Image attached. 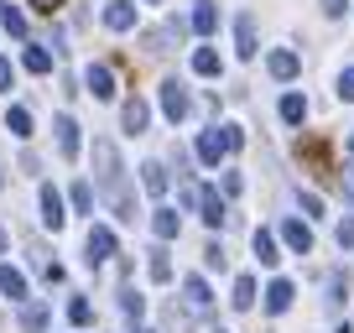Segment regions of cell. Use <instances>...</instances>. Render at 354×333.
Returning <instances> with one entry per match:
<instances>
[{
    "mask_svg": "<svg viewBox=\"0 0 354 333\" xmlns=\"http://www.w3.org/2000/svg\"><path fill=\"white\" fill-rule=\"evenodd\" d=\"M68 323H78V328H88V323H94V307H88V297H68Z\"/></svg>",
    "mask_w": 354,
    "mask_h": 333,
    "instance_id": "25",
    "label": "cell"
},
{
    "mask_svg": "<svg viewBox=\"0 0 354 333\" xmlns=\"http://www.w3.org/2000/svg\"><path fill=\"white\" fill-rule=\"evenodd\" d=\"M0 21H6V32H11V37H26V16H21V6H6V11H0Z\"/></svg>",
    "mask_w": 354,
    "mask_h": 333,
    "instance_id": "29",
    "label": "cell"
},
{
    "mask_svg": "<svg viewBox=\"0 0 354 333\" xmlns=\"http://www.w3.org/2000/svg\"><path fill=\"white\" fill-rule=\"evenodd\" d=\"M21 68H26V73H53V53H42V47H32V42H26Z\"/></svg>",
    "mask_w": 354,
    "mask_h": 333,
    "instance_id": "18",
    "label": "cell"
},
{
    "mask_svg": "<svg viewBox=\"0 0 354 333\" xmlns=\"http://www.w3.org/2000/svg\"><path fill=\"white\" fill-rule=\"evenodd\" d=\"M234 312H245V307H250V302H255V281L250 276H234Z\"/></svg>",
    "mask_w": 354,
    "mask_h": 333,
    "instance_id": "26",
    "label": "cell"
},
{
    "mask_svg": "<svg viewBox=\"0 0 354 333\" xmlns=\"http://www.w3.org/2000/svg\"><path fill=\"white\" fill-rule=\"evenodd\" d=\"M255 260H261V266H277V234L271 229H255Z\"/></svg>",
    "mask_w": 354,
    "mask_h": 333,
    "instance_id": "16",
    "label": "cell"
},
{
    "mask_svg": "<svg viewBox=\"0 0 354 333\" xmlns=\"http://www.w3.org/2000/svg\"><path fill=\"white\" fill-rule=\"evenodd\" d=\"M21 328H26V333H47V307H42V302L21 307Z\"/></svg>",
    "mask_w": 354,
    "mask_h": 333,
    "instance_id": "22",
    "label": "cell"
},
{
    "mask_svg": "<svg viewBox=\"0 0 354 333\" xmlns=\"http://www.w3.org/2000/svg\"><path fill=\"white\" fill-rule=\"evenodd\" d=\"M141 182H146V193H156V198H162V193H167V166H162V162H146V166H141Z\"/></svg>",
    "mask_w": 354,
    "mask_h": 333,
    "instance_id": "19",
    "label": "cell"
},
{
    "mask_svg": "<svg viewBox=\"0 0 354 333\" xmlns=\"http://www.w3.org/2000/svg\"><path fill=\"white\" fill-rule=\"evenodd\" d=\"M104 26H110V32H131L136 26V6L131 0H110V6H104Z\"/></svg>",
    "mask_w": 354,
    "mask_h": 333,
    "instance_id": "7",
    "label": "cell"
},
{
    "mask_svg": "<svg viewBox=\"0 0 354 333\" xmlns=\"http://www.w3.org/2000/svg\"><path fill=\"white\" fill-rule=\"evenodd\" d=\"M240 188H245L240 172H224V193H230V198H240Z\"/></svg>",
    "mask_w": 354,
    "mask_h": 333,
    "instance_id": "36",
    "label": "cell"
},
{
    "mask_svg": "<svg viewBox=\"0 0 354 333\" xmlns=\"http://www.w3.org/2000/svg\"><path fill=\"white\" fill-rule=\"evenodd\" d=\"M198 209H203V224H209V229H219V224L230 219V213H224V198L214 188H198Z\"/></svg>",
    "mask_w": 354,
    "mask_h": 333,
    "instance_id": "8",
    "label": "cell"
},
{
    "mask_svg": "<svg viewBox=\"0 0 354 333\" xmlns=\"http://www.w3.org/2000/svg\"><path fill=\"white\" fill-rule=\"evenodd\" d=\"M188 110H193V104H188V89H183L177 78H167V84H162V115L177 125V120H188Z\"/></svg>",
    "mask_w": 354,
    "mask_h": 333,
    "instance_id": "2",
    "label": "cell"
},
{
    "mask_svg": "<svg viewBox=\"0 0 354 333\" xmlns=\"http://www.w3.org/2000/svg\"><path fill=\"white\" fill-rule=\"evenodd\" d=\"M0 89H11V63L0 57Z\"/></svg>",
    "mask_w": 354,
    "mask_h": 333,
    "instance_id": "38",
    "label": "cell"
},
{
    "mask_svg": "<svg viewBox=\"0 0 354 333\" xmlns=\"http://www.w3.org/2000/svg\"><path fill=\"white\" fill-rule=\"evenodd\" d=\"M110 256H115V229L94 224V229H88V266H104Z\"/></svg>",
    "mask_w": 354,
    "mask_h": 333,
    "instance_id": "3",
    "label": "cell"
},
{
    "mask_svg": "<svg viewBox=\"0 0 354 333\" xmlns=\"http://www.w3.org/2000/svg\"><path fill=\"white\" fill-rule=\"evenodd\" d=\"M146 333H151V328H146Z\"/></svg>",
    "mask_w": 354,
    "mask_h": 333,
    "instance_id": "44",
    "label": "cell"
},
{
    "mask_svg": "<svg viewBox=\"0 0 354 333\" xmlns=\"http://www.w3.org/2000/svg\"><path fill=\"white\" fill-rule=\"evenodd\" d=\"M88 94H94V99H115V68L110 63L88 68Z\"/></svg>",
    "mask_w": 354,
    "mask_h": 333,
    "instance_id": "6",
    "label": "cell"
},
{
    "mask_svg": "<svg viewBox=\"0 0 354 333\" xmlns=\"http://www.w3.org/2000/svg\"><path fill=\"white\" fill-rule=\"evenodd\" d=\"M146 6H162V0H146Z\"/></svg>",
    "mask_w": 354,
    "mask_h": 333,
    "instance_id": "42",
    "label": "cell"
},
{
    "mask_svg": "<svg viewBox=\"0 0 354 333\" xmlns=\"http://www.w3.org/2000/svg\"><path fill=\"white\" fill-rule=\"evenodd\" d=\"M214 26H219V11H214L209 0H198V6H193V32H198V37H209Z\"/></svg>",
    "mask_w": 354,
    "mask_h": 333,
    "instance_id": "17",
    "label": "cell"
},
{
    "mask_svg": "<svg viewBox=\"0 0 354 333\" xmlns=\"http://www.w3.org/2000/svg\"><path fill=\"white\" fill-rule=\"evenodd\" d=\"M151 229H156V240H177V229H183V219H177L172 209H156V219H151Z\"/></svg>",
    "mask_w": 354,
    "mask_h": 333,
    "instance_id": "20",
    "label": "cell"
},
{
    "mask_svg": "<svg viewBox=\"0 0 354 333\" xmlns=\"http://www.w3.org/2000/svg\"><path fill=\"white\" fill-rule=\"evenodd\" d=\"M349 151H354V135H349Z\"/></svg>",
    "mask_w": 354,
    "mask_h": 333,
    "instance_id": "43",
    "label": "cell"
},
{
    "mask_svg": "<svg viewBox=\"0 0 354 333\" xmlns=\"http://www.w3.org/2000/svg\"><path fill=\"white\" fill-rule=\"evenodd\" d=\"M339 182H344V193H349V198H354V172H344Z\"/></svg>",
    "mask_w": 354,
    "mask_h": 333,
    "instance_id": "40",
    "label": "cell"
},
{
    "mask_svg": "<svg viewBox=\"0 0 354 333\" xmlns=\"http://www.w3.org/2000/svg\"><path fill=\"white\" fill-rule=\"evenodd\" d=\"M302 156H308L318 172H328V146H323V141H302Z\"/></svg>",
    "mask_w": 354,
    "mask_h": 333,
    "instance_id": "30",
    "label": "cell"
},
{
    "mask_svg": "<svg viewBox=\"0 0 354 333\" xmlns=\"http://www.w3.org/2000/svg\"><path fill=\"white\" fill-rule=\"evenodd\" d=\"M37 11H57V6H63V0H32Z\"/></svg>",
    "mask_w": 354,
    "mask_h": 333,
    "instance_id": "39",
    "label": "cell"
},
{
    "mask_svg": "<svg viewBox=\"0 0 354 333\" xmlns=\"http://www.w3.org/2000/svg\"><path fill=\"white\" fill-rule=\"evenodd\" d=\"M6 125H11V135H32V110H26V104H11Z\"/></svg>",
    "mask_w": 354,
    "mask_h": 333,
    "instance_id": "24",
    "label": "cell"
},
{
    "mask_svg": "<svg viewBox=\"0 0 354 333\" xmlns=\"http://www.w3.org/2000/svg\"><path fill=\"white\" fill-rule=\"evenodd\" d=\"M120 120H125V131H131V135H146V120H151V110H146V99H125Z\"/></svg>",
    "mask_w": 354,
    "mask_h": 333,
    "instance_id": "10",
    "label": "cell"
},
{
    "mask_svg": "<svg viewBox=\"0 0 354 333\" xmlns=\"http://www.w3.org/2000/svg\"><path fill=\"white\" fill-rule=\"evenodd\" d=\"M266 68H271V78H297V53H287V47H277V53L266 57Z\"/></svg>",
    "mask_w": 354,
    "mask_h": 333,
    "instance_id": "11",
    "label": "cell"
},
{
    "mask_svg": "<svg viewBox=\"0 0 354 333\" xmlns=\"http://www.w3.org/2000/svg\"><path fill=\"white\" fill-rule=\"evenodd\" d=\"M281 120L302 125V120H308V99H302V94H287V99H281Z\"/></svg>",
    "mask_w": 354,
    "mask_h": 333,
    "instance_id": "21",
    "label": "cell"
},
{
    "mask_svg": "<svg viewBox=\"0 0 354 333\" xmlns=\"http://www.w3.org/2000/svg\"><path fill=\"white\" fill-rule=\"evenodd\" d=\"M193 73L214 78V73H219V53H214V47H198V53H193Z\"/></svg>",
    "mask_w": 354,
    "mask_h": 333,
    "instance_id": "23",
    "label": "cell"
},
{
    "mask_svg": "<svg viewBox=\"0 0 354 333\" xmlns=\"http://www.w3.org/2000/svg\"><path fill=\"white\" fill-rule=\"evenodd\" d=\"M68 203H73L78 213H88V203H94V193H88V182H73V188H68Z\"/></svg>",
    "mask_w": 354,
    "mask_h": 333,
    "instance_id": "31",
    "label": "cell"
},
{
    "mask_svg": "<svg viewBox=\"0 0 354 333\" xmlns=\"http://www.w3.org/2000/svg\"><path fill=\"white\" fill-rule=\"evenodd\" d=\"M344 292H349V281H344V271H333V276H328V302H333V307L344 302Z\"/></svg>",
    "mask_w": 354,
    "mask_h": 333,
    "instance_id": "32",
    "label": "cell"
},
{
    "mask_svg": "<svg viewBox=\"0 0 354 333\" xmlns=\"http://www.w3.org/2000/svg\"><path fill=\"white\" fill-rule=\"evenodd\" d=\"M146 271H151V281H172V260H167V250H151Z\"/></svg>",
    "mask_w": 354,
    "mask_h": 333,
    "instance_id": "28",
    "label": "cell"
},
{
    "mask_svg": "<svg viewBox=\"0 0 354 333\" xmlns=\"http://www.w3.org/2000/svg\"><path fill=\"white\" fill-rule=\"evenodd\" d=\"M323 16H344V0H323Z\"/></svg>",
    "mask_w": 354,
    "mask_h": 333,
    "instance_id": "37",
    "label": "cell"
},
{
    "mask_svg": "<svg viewBox=\"0 0 354 333\" xmlns=\"http://www.w3.org/2000/svg\"><path fill=\"white\" fill-rule=\"evenodd\" d=\"M53 131H57V151L73 156V151H78V120H73V115H57Z\"/></svg>",
    "mask_w": 354,
    "mask_h": 333,
    "instance_id": "12",
    "label": "cell"
},
{
    "mask_svg": "<svg viewBox=\"0 0 354 333\" xmlns=\"http://www.w3.org/2000/svg\"><path fill=\"white\" fill-rule=\"evenodd\" d=\"M94 172H100V188H104V198H110V209L120 213V219H136V198H131V188H125L120 151H115L110 141H94Z\"/></svg>",
    "mask_w": 354,
    "mask_h": 333,
    "instance_id": "1",
    "label": "cell"
},
{
    "mask_svg": "<svg viewBox=\"0 0 354 333\" xmlns=\"http://www.w3.org/2000/svg\"><path fill=\"white\" fill-rule=\"evenodd\" d=\"M0 250H6V229H0Z\"/></svg>",
    "mask_w": 354,
    "mask_h": 333,
    "instance_id": "41",
    "label": "cell"
},
{
    "mask_svg": "<svg viewBox=\"0 0 354 333\" xmlns=\"http://www.w3.org/2000/svg\"><path fill=\"white\" fill-rule=\"evenodd\" d=\"M37 203H42V224H47V229H63V219H68V213H63V193H57V188H47V182H42Z\"/></svg>",
    "mask_w": 354,
    "mask_h": 333,
    "instance_id": "4",
    "label": "cell"
},
{
    "mask_svg": "<svg viewBox=\"0 0 354 333\" xmlns=\"http://www.w3.org/2000/svg\"><path fill=\"white\" fill-rule=\"evenodd\" d=\"M234 53H240V57H255V21H250V16H240V21H234Z\"/></svg>",
    "mask_w": 354,
    "mask_h": 333,
    "instance_id": "14",
    "label": "cell"
},
{
    "mask_svg": "<svg viewBox=\"0 0 354 333\" xmlns=\"http://www.w3.org/2000/svg\"><path fill=\"white\" fill-rule=\"evenodd\" d=\"M281 240H287L297 256H308V250H313V229H308L302 219H287V224H281Z\"/></svg>",
    "mask_w": 354,
    "mask_h": 333,
    "instance_id": "9",
    "label": "cell"
},
{
    "mask_svg": "<svg viewBox=\"0 0 354 333\" xmlns=\"http://www.w3.org/2000/svg\"><path fill=\"white\" fill-rule=\"evenodd\" d=\"M339 245H344V250H354V219L339 224Z\"/></svg>",
    "mask_w": 354,
    "mask_h": 333,
    "instance_id": "35",
    "label": "cell"
},
{
    "mask_svg": "<svg viewBox=\"0 0 354 333\" xmlns=\"http://www.w3.org/2000/svg\"><path fill=\"white\" fill-rule=\"evenodd\" d=\"M339 99H354V68H344V73H339Z\"/></svg>",
    "mask_w": 354,
    "mask_h": 333,
    "instance_id": "34",
    "label": "cell"
},
{
    "mask_svg": "<svg viewBox=\"0 0 354 333\" xmlns=\"http://www.w3.org/2000/svg\"><path fill=\"white\" fill-rule=\"evenodd\" d=\"M120 312H125V318L136 323V318H141V312H146V297H141V292H136V287H125V292H120Z\"/></svg>",
    "mask_w": 354,
    "mask_h": 333,
    "instance_id": "27",
    "label": "cell"
},
{
    "mask_svg": "<svg viewBox=\"0 0 354 333\" xmlns=\"http://www.w3.org/2000/svg\"><path fill=\"white\" fill-rule=\"evenodd\" d=\"M0 182H6V178H0Z\"/></svg>",
    "mask_w": 354,
    "mask_h": 333,
    "instance_id": "45",
    "label": "cell"
},
{
    "mask_svg": "<svg viewBox=\"0 0 354 333\" xmlns=\"http://www.w3.org/2000/svg\"><path fill=\"white\" fill-rule=\"evenodd\" d=\"M183 302H188V312H209V307H214L209 281H203V276H188V281H183Z\"/></svg>",
    "mask_w": 354,
    "mask_h": 333,
    "instance_id": "5",
    "label": "cell"
},
{
    "mask_svg": "<svg viewBox=\"0 0 354 333\" xmlns=\"http://www.w3.org/2000/svg\"><path fill=\"white\" fill-rule=\"evenodd\" d=\"M203 260H209L214 271H224V245H203Z\"/></svg>",
    "mask_w": 354,
    "mask_h": 333,
    "instance_id": "33",
    "label": "cell"
},
{
    "mask_svg": "<svg viewBox=\"0 0 354 333\" xmlns=\"http://www.w3.org/2000/svg\"><path fill=\"white\" fill-rule=\"evenodd\" d=\"M0 292H6L11 302H21V297H26V276H21L16 266H0Z\"/></svg>",
    "mask_w": 354,
    "mask_h": 333,
    "instance_id": "15",
    "label": "cell"
},
{
    "mask_svg": "<svg viewBox=\"0 0 354 333\" xmlns=\"http://www.w3.org/2000/svg\"><path fill=\"white\" fill-rule=\"evenodd\" d=\"M292 297H297V292H292V281H271V287H266V312H287Z\"/></svg>",
    "mask_w": 354,
    "mask_h": 333,
    "instance_id": "13",
    "label": "cell"
}]
</instances>
